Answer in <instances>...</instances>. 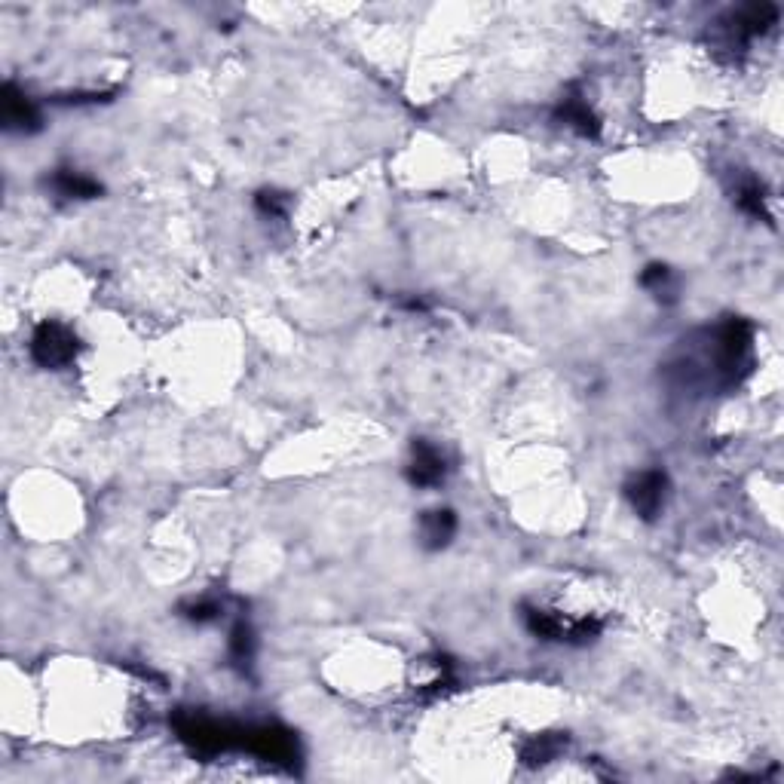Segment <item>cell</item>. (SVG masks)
Returning <instances> with one entry per match:
<instances>
[{"label": "cell", "mask_w": 784, "mask_h": 784, "mask_svg": "<svg viewBox=\"0 0 784 784\" xmlns=\"http://www.w3.org/2000/svg\"><path fill=\"white\" fill-rule=\"evenodd\" d=\"M221 613H224V607H221L218 601H212V598L193 601V604H187V607H184V616H187L190 622H196V625L215 622V619H221Z\"/></svg>", "instance_id": "16"}, {"label": "cell", "mask_w": 784, "mask_h": 784, "mask_svg": "<svg viewBox=\"0 0 784 784\" xmlns=\"http://www.w3.org/2000/svg\"><path fill=\"white\" fill-rule=\"evenodd\" d=\"M230 656L236 665H249L255 659V631L245 622H239L230 634Z\"/></svg>", "instance_id": "13"}, {"label": "cell", "mask_w": 784, "mask_h": 784, "mask_svg": "<svg viewBox=\"0 0 784 784\" xmlns=\"http://www.w3.org/2000/svg\"><path fill=\"white\" fill-rule=\"evenodd\" d=\"M77 353H80V340L62 322H43L31 334V359L46 371L68 368L77 359Z\"/></svg>", "instance_id": "2"}, {"label": "cell", "mask_w": 784, "mask_h": 784, "mask_svg": "<svg viewBox=\"0 0 784 784\" xmlns=\"http://www.w3.org/2000/svg\"><path fill=\"white\" fill-rule=\"evenodd\" d=\"M524 625L533 637H543V641H567L570 637V625L564 622L558 613L552 610H539V607H527L524 610Z\"/></svg>", "instance_id": "10"}, {"label": "cell", "mask_w": 784, "mask_h": 784, "mask_svg": "<svg viewBox=\"0 0 784 784\" xmlns=\"http://www.w3.org/2000/svg\"><path fill=\"white\" fill-rule=\"evenodd\" d=\"M564 745H567V739H561V735H539V739H533L524 748V760L527 763H549Z\"/></svg>", "instance_id": "14"}, {"label": "cell", "mask_w": 784, "mask_h": 784, "mask_svg": "<svg viewBox=\"0 0 784 784\" xmlns=\"http://www.w3.org/2000/svg\"><path fill=\"white\" fill-rule=\"evenodd\" d=\"M641 285H644L647 291H653L659 301H662V298H674V291H677L674 273H671V267H665V264H650V267L641 273Z\"/></svg>", "instance_id": "12"}, {"label": "cell", "mask_w": 784, "mask_h": 784, "mask_svg": "<svg viewBox=\"0 0 784 784\" xmlns=\"http://www.w3.org/2000/svg\"><path fill=\"white\" fill-rule=\"evenodd\" d=\"M732 200L739 206L745 215L751 218H760V221H769V212H766V190L757 178H742L732 190Z\"/></svg>", "instance_id": "11"}, {"label": "cell", "mask_w": 784, "mask_h": 784, "mask_svg": "<svg viewBox=\"0 0 784 784\" xmlns=\"http://www.w3.org/2000/svg\"><path fill=\"white\" fill-rule=\"evenodd\" d=\"M255 209L267 218H285L288 215V196L279 190H261L255 196Z\"/></svg>", "instance_id": "15"}, {"label": "cell", "mask_w": 784, "mask_h": 784, "mask_svg": "<svg viewBox=\"0 0 784 784\" xmlns=\"http://www.w3.org/2000/svg\"><path fill=\"white\" fill-rule=\"evenodd\" d=\"M555 120L564 123L567 129H573L582 138H598L601 135V120L598 114L588 108V102L579 92H570L567 98H561V105L555 111Z\"/></svg>", "instance_id": "6"}, {"label": "cell", "mask_w": 784, "mask_h": 784, "mask_svg": "<svg viewBox=\"0 0 784 784\" xmlns=\"http://www.w3.org/2000/svg\"><path fill=\"white\" fill-rule=\"evenodd\" d=\"M4 126L10 132H37L40 129V111L25 92H19L13 83L4 86Z\"/></svg>", "instance_id": "7"}, {"label": "cell", "mask_w": 784, "mask_h": 784, "mask_svg": "<svg viewBox=\"0 0 784 784\" xmlns=\"http://www.w3.org/2000/svg\"><path fill=\"white\" fill-rule=\"evenodd\" d=\"M405 475L414 487H438L448 475V460L438 448H432L429 441L417 438L411 445V463H408Z\"/></svg>", "instance_id": "5"}, {"label": "cell", "mask_w": 784, "mask_h": 784, "mask_svg": "<svg viewBox=\"0 0 784 784\" xmlns=\"http://www.w3.org/2000/svg\"><path fill=\"white\" fill-rule=\"evenodd\" d=\"M454 533H457V515L451 509H432L420 518V539H423V549L429 552H441L445 546H451Z\"/></svg>", "instance_id": "8"}, {"label": "cell", "mask_w": 784, "mask_h": 784, "mask_svg": "<svg viewBox=\"0 0 784 784\" xmlns=\"http://www.w3.org/2000/svg\"><path fill=\"white\" fill-rule=\"evenodd\" d=\"M49 187L65 196V200H95L102 193V184L77 169H56L53 178H49Z\"/></svg>", "instance_id": "9"}, {"label": "cell", "mask_w": 784, "mask_h": 784, "mask_svg": "<svg viewBox=\"0 0 784 784\" xmlns=\"http://www.w3.org/2000/svg\"><path fill=\"white\" fill-rule=\"evenodd\" d=\"M242 748L258 754L267 763H294L298 760V745H294L291 732L279 726H242Z\"/></svg>", "instance_id": "4"}, {"label": "cell", "mask_w": 784, "mask_h": 784, "mask_svg": "<svg viewBox=\"0 0 784 784\" xmlns=\"http://www.w3.org/2000/svg\"><path fill=\"white\" fill-rule=\"evenodd\" d=\"M751 343L754 328L745 319H726L708 331L705 347L693 356H683L674 371L686 386H711L729 389L751 371Z\"/></svg>", "instance_id": "1"}, {"label": "cell", "mask_w": 784, "mask_h": 784, "mask_svg": "<svg viewBox=\"0 0 784 784\" xmlns=\"http://www.w3.org/2000/svg\"><path fill=\"white\" fill-rule=\"evenodd\" d=\"M625 500L641 521H656L668 500V475L662 469H644L625 484Z\"/></svg>", "instance_id": "3"}]
</instances>
